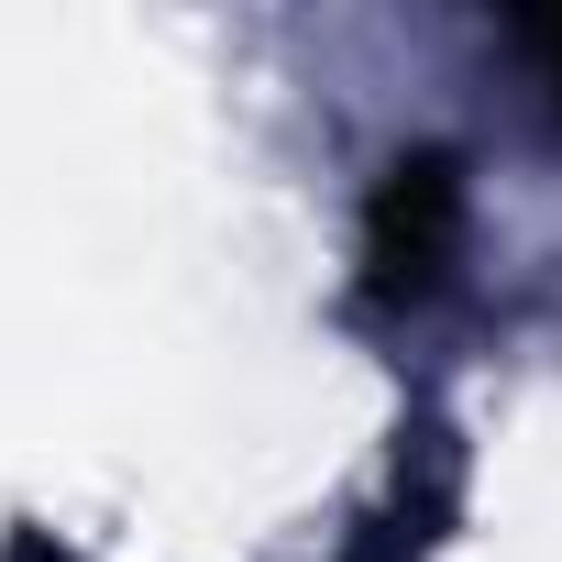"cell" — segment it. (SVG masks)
<instances>
[{
	"instance_id": "7a4b0ae2",
	"label": "cell",
	"mask_w": 562,
	"mask_h": 562,
	"mask_svg": "<svg viewBox=\"0 0 562 562\" xmlns=\"http://www.w3.org/2000/svg\"><path fill=\"white\" fill-rule=\"evenodd\" d=\"M452 496H463V452H452L441 419H419L397 441V474H386V496H375V518L353 529L342 562H430V540L452 529Z\"/></svg>"
},
{
	"instance_id": "3957f363",
	"label": "cell",
	"mask_w": 562,
	"mask_h": 562,
	"mask_svg": "<svg viewBox=\"0 0 562 562\" xmlns=\"http://www.w3.org/2000/svg\"><path fill=\"white\" fill-rule=\"evenodd\" d=\"M518 56H529V67H540V89L562 100V12H551V23H518Z\"/></svg>"
},
{
	"instance_id": "6da1fadb",
	"label": "cell",
	"mask_w": 562,
	"mask_h": 562,
	"mask_svg": "<svg viewBox=\"0 0 562 562\" xmlns=\"http://www.w3.org/2000/svg\"><path fill=\"white\" fill-rule=\"evenodd\" d=\"M463 265V155L408 144L364 199V310H430Z\"/></svg>"
}]
</instances>
